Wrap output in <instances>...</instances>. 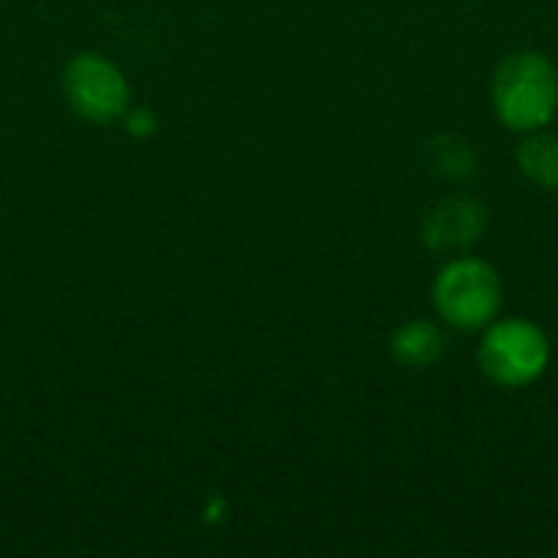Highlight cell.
Here are the masks:
<instances>
[{"label": "cell", "instance_id": "cell-1", "mask_svg": "<svg viewBox=\"0 0 558 558\" xmlns=\"http://www.w3.org/2000/svg\"><path fill=\"white\" fill-rule=\"evenodd\" d=\"M490 101L507 131L530 134L549 128L558 114V65L539 49L504 56L490 78Z\"/></svg>", "mask_w": 558, "mask_h": 558}, {"label": "cell", "instance_id": "cell-2", "mask_svg": "<svg viewBox=\"0 0 558 558\" xmlns=\"http://www.w3.org/2000/svg\"><path fill=\"white\" fill-rule=\"evenodd\" d=\"M432 304L441 324L461 333H481L504 311L500 271L481 255H454L432 281Z\"/></svg>", "mask_w": 558, "mask_h": 558}, {"label": "cell", "instance_id": "cell-3", "mask_svg": "<svg viewBox=\"0 0 558 558\" xmlns=\"http://www.w3.org/2000/svg\"><path fill=\"white\" fill-rule=\"evenodd\" d=\"M553 363L546 330L530 317H497L481 330L477 366L487 383L500 389L536 386Z\"/></svg>", "mask_w": 558, "mask_h": 558}, {"label": "cell", "instance_id": "cell-4", "mask_svg": "<svg viewBox=\"0 0 558 558\" xmlns=\"http://www.w3.org/2000/svg\"><path fill=\"white\" fill-rule=\"evenodd\" d=\"M62 95L88 124H114L128 114L131 88L124 72L105 59L101 52H78L65 62L62 72Z\"/></svg>", "mask_w": 558, "mask_h": 558}, {"label": "cell", "instance_id": "cell-5", "mask_svg": "<svg viewBox=\"0 0 558 558\" xmlns=\"http://www.w3.org/2000/svg\"><path fill=\"white\" fill-rule=\"evenodd\" d=\"M484 232L487 209L468 196H448L422 219V239L435 252H468Z\"/></svg>", "mask_w": 558, "mask_h": 558}, {"label": "cell", "instance_id": "cell-6", "mask_svg": "<svg viewBox=\"0 0 558 558\" xmlns=\"http://www.w3.org/2000/svg\"><path fill=\"white\" fill-rule=\"evenodd\" d=\"M389 347H392L396 363H402L409 369H422V366H432L445 356V333L438 324L415 317L392 333Z\"/></svg>", "mask_w": 558, "mask_h": 558}, {"label": "cell", "instance_id": "cell-7", "mask_svg": "<svg viewBox=\"0 0 558 558\" xmlns=\"http://www.w3.org/2000/svg\"><path fill=\"white\" fill-rule=\"evenodd\" d=\"M517 167L533 186L558 193V134L546 128L523 134L517 144Z\"/></svg>", "mask_w": 558, "mask_h": 558}, {"label": "cell", "instance_id": "cell-8", "mask_svg": "<svg viewBox=\"0 0 558 558\" xmlns=\"http://www.w3.org/2000/svg\"><path fill=\"white\" fill-rule=\"evenodd\" d=\"M432 163L448 180H468L477 167L474 150L461 137H435L432 141Z\"/></svg>", "mask_w": 558, "mask_h": 558}]
</instances>
